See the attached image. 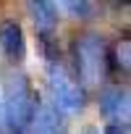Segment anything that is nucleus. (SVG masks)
Instances as JSON below:
<instances>
[{
	"label": "nucleus",
	"instance_id": "f257e3e1",
	"mask_svg": "<svg viewBox=\"0 0 131 134\" xmlns=\"http://www.w3.org/2000/svg\"><path fill=\"white\" fill-rule=\"evenodd\" d=\"M3 103V124L8 134H26L29 121L37 108V92L32 90L26 76H11L5 84V95L0 97Z\"/></svg>",
	"mask_w": 131,
	"mask_h": 134
},
{
	"label": "nucleus",
	"instance_id": "f03ea898",
	"mask_svg": "<svg viewBox=\"0 0 131 134\" xmlns=\"http://www.w3.org/2000/svg\"><path fill=\"white\" fill-rule=\"evenodd\" d=\"M71 55H74V69H76L74 76L81 84L94 87L105 79V74H108V47H105L102 37H97V34L76 37Z\"/></svg>",
	"mask_w": 131,
	"mask_h": 134
},
{
	"label": "nucleus",
	"instance_id": "7ed1b4c3",
	"mask_svg": "<svg viewBox=\"0 0 131 134\" xmlns=\"http://www.w3.org/2000/svg\"><path fill=\"white\" fill-rule=\"evenodd\" d=\"M47 87L52 95V108L58 113H79L87 103L84 84L63 66V60L47 63Z\"/></svg>",
	"mask_w": 131,
	"mask_h": 134
},
{
	"label": "nucleus",
	"instance_id": "20e7f679",
	"mask_svg": "<svg viewBox=\"0 0 131 134\" xmlns=\"http://www.w3.org/2000/svg\"><path fill=\"white\" fill-rule=\"evenodd\" d=\"M100 110L113 124H128V90L126 87H108V90H102Z\"/></svg>",
	"mask_w": 131,
	"mask_h": 134
},
{
	"label": "nucleus",
	"instance_id": "39448f33",
	"mask_svg": "<svg viewBox=\"0 0 131 134\" xmlns=\"http://www.w3.org/2000/svg\"><path fill=\"white\" fill-rule=\"evenodd\" d=\"M26 134H66V126H63L60 113L50 103H37Z\"/></svg>",
	"mask_w": 131,
	"mask_h": 134
},
{
	"label": "nucleus",
	"instance_id": "423d86ee",
	"mask_svg": "<svg viewBox=\"0 0 131 134\" xmlns=\"http://www.w3.org/2000/svg\"><path fill=\"white\" fill-rule=\"evenodd\" d=\"M0 50L5 53L8 60H21L26 53V37L19 21H3L0 24Z\"/></svg>",
	"mask_w": 131,
	"mask_h": 134
},
{
	"label": "nucleus",
	"instance_id": "0eeeda50",
	"mask_svg": "<svg viewBox=\"0 0 131 134\" xmlns=\"http://www.w3.org/2000/svg\"><path fill=\"white\" fill-rule=\"evenodd\" d=\"M26 11L39 34H52L58 29V5L52 0H26Z\"/></svg>",
	"mask_w": 131,
	"mask_h": 134
},
{
	"label": "nucleus",
	"instance_id": "6e6552de",
	"mask_svg": "<svg viewBox=\"0 0 131 134\" xmlns=\"http://www.w3.org/2000/svg\"><path fill=\"white\" fill-rule=\"evenodd\" d=\"M55 5H60L68 16L74 19H92L94 11H97V3L94 0H52Z\"/></svg>",
	"mask_w": 131,
	"mask_h": 134
},
{
	"label": "nucleus",
	"instance_id": "1a4fd4ad",
	"mask_svg": "<svg viewBox=\"0 0 131 134\" xmlns=\"http://www.w3.org/2000/svg\"><path fill=\"white\" fill-rule=\"evenodd\" d=\"M102 134H128V129H126V124H108L105 129H102Z\"/></svg>",
	"mask_w": 131,
	"mask_h": 134
},
{
	"label": "nucleus",
	"instance_id": "9d476101",
	"mask_svg": "<svg viewBox=\"0 0 131 134\" xmlns=\"http://www.w3.org/2000/svg\"><path fill=\"white\" fill-rule=\"evenodd\" d=\"M84 134H100V131H94V129H87V131H84Z\"/></svg>",
	"mask_w": 131,
	"mask_h": 134
},
{
	"label": "nucleus",
	"instance_id": "9b49d317",
	"mask_svg": "<svg viewBox=\"0 0 131 134\" xmlns=\"http://www.w3.org/2000/svg\"><path fill=\"white\" fill-rule=\"evenodd\" d=\"M0 116H3V103H0ZM0 121H3V118H0Z\"/></svg>",
	"mask_w": 131,
	"mask_h": 134
}]
</instances>
